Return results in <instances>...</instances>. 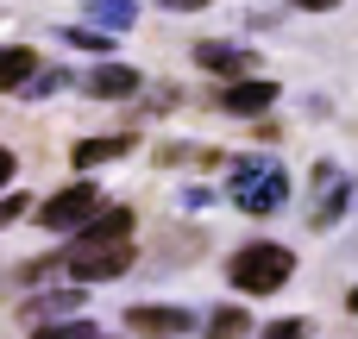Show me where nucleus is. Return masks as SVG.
<instances>
[{
  "instance_id": "dca6fc26",
  "label": "nucleus",
  "mask_w": 358,
  "mask_h": 339,
  "mask_svg": "<svg viewBox=\"0 0 358 339\" xmlns=\"http://www.w3.org/2000/svg\"><path fill=\"white\" fill-rule=\"evenodd\" d=\"M57 88H69L63 69H31V82H25L19 94H25V101H44V94H57Z\"/></svg>"
},
{
  "instance_id": "9d476101",
  "label": "nucleus",
  "mask_w": 358,
  "mask_h": 339,
  "mask_svg": "<svg viewBox=\"0 0 358 339\" xmlns=\"http://www.w3.org/2000/svg\"><path fill=\"white\" fill-rule=\"evenodd\" d=\"M126 239H132V208H101L76 233V245H126Z\"/></svg>"
},
{
  "instance_id": "423d86ee",
  "label": "nucleus",
  "mask_w": 358,
  "mask_h": 339,
  "mask_svg": "<svg viewBox=\"0 0 358 339\" xmlns=\"http://www.w3.org/2000/svg\"><path fill=\"white\" fill-rule=\"evenodd\" d=\"M271 101H277V82H258V75H245V82H227V88L214 94V107H220V113H233V120H258Z\"/></svg>"
},
{
  "instance_id": "f03ea898",
  "label": "nucleus",
  "mask_w": 358,
  "mask_h": 339,
  "mask_svg": "<svg viewBox=\"0 0 358 339\" xmlns=\"http://www.w3.org/2000/svg\"><path fill=\"white\" fill-rule=\"evenodd\" d=\"M289 277H296V258H289L283 245H271V239L239 245V252H233V264H227V283H233L239 296H277Z\"/></svg>"
},
{
  "instance_id": "a211bd4d",
  "label": "nucleus",
  "mask_w": 358,
  "mask_h": 339,
  "mask_svg": "<svg viewBox=\"0 0 358 339\" xmlns=\"http://www.w3.org/2000/svg\"><path fill=\"white\" fill-rule=\"evenodd\" d=\"M63 38H69L76 50H113V38H107V31H76V25H63Z\"/></svg>"
},
{
  "instance_id": "393cba45",
  "label": "nucleus",
  "mask_w": 358,
  "mask_h": 339,
  "mask_svg": "<svg viewBox=\"0 0 358 339\" xmlns=\"http://www.w3.org/2000/svg\"><path fill=\"white\" fill-rule=\"evenodd\" d=\"M94 339H107V333H94Z\"/></svg>"
},
{
  "instance_id": "4468645a",
  "label": "nucleus",
  "mask_w": 358,
  "mask_h": 339,
  "mask_svg": "<svg viewBox=\"0 0 358 339\" xmlns=\"http://www.w3.org/2000/svg\"><path fill=\"white\" fill-rule=\"evenodd\" d=\"M88 19H94L101 31H126V25L138 19V6H132V0H88Z\"/></svg>"
},
{
  "instance_id": "6e6552de",
  "label": "nucleus",
  "mask_w": 358,
  "mask_h": 339,
  "mask_svg": "<svg viewBox=\"0 0 358 339\" xmlns=\"http://www.w3.org/2000/svg\"><path fill=\"white\" fill-rule=\"evenodd\" d=\"M195 63H201L208 75L245 82V69H252V50H239V44H227V38H208V44H195Z\"/></svg>"
},
{
  "instance_id": "f8f14e48",
  "label": "nucleus",
  "mask_w": 358,
  "mask_h": 339,
  "mask_svg": "<svg viewBox=\"0 0 358 339\" xmlns=\"http://www.w3.org/2000/svg\"><path fill=\"white\" fill-rule=\"evenodd\" d=\"M25 315H31V321H44V327H50V321H76V315H82V289H50V296H31V302H25Z\"/></svg>"
},
{
  "instance_id": "0eeeda50",
  "label": "nucleus",
  "mask_w": 358,
  "mask_h": 339,
  "mask_svg": "<svg viewBox=\"0 0 358 339\" xmlns=\"http://www.w3.org/2000/svg\"><path fill=\"white\" fill-rule=\"evenodd\" d=\"M126 327L145 333V339H182L189 327H195V315H189V308H132Z\"/></svg>"
},
{
  "instance_id": "f257e3e1",
  "label": "nucleus",
  "mask_w": 358,
  "mask_h": 339,
  "mask_svg": "<svg viewBox=\"0 0 358 339\" xmlns=\"http://www.w3.org/2000/svg\"><path fill=\"white\" fill-rule=\"evenodd\" d=\"M227 195H233V208L264 220V214H277L289 201V176H283L277 157H233L227 164Z\"/></svg>"
},
{
  "instance_id": "1a4fd4ad",
  "label": "nucleus",
  "mask_w": 358,
  "mask_h": 339,
  "mask_svg": "<svg viewBox=\"0 0 358 339\" xmlns=\"http://www.w3.org/2000/svg\"><path fill=\"white\" fill-rule=\"evenodd\" d=\"M88 94H101V101H126V94H138L145 88V75L132 69V63H101V69H88V82H82Z\"/></svg>"
},
{
  "instance_id": "4be33fe9",
  "label": "nucleus",
  "mask_w": 358,
  "mask_h": 339,
  "mask_svg": "<svg viewBox=\"0 0 358 339\" xmlns=\"http://www.w3.org/2000/svg\"><path fill=\"white\" fill-rule=\"evenodd\" d=\"M289 6H302V13H334L340 0H289Z\"/></svg>"
},
{
  "instance_id": "7ed1b4c3",
  "label": "nucleus",
  "mask_w": 358,
  "mask_h": 339,
  "mask_svg": "<svg viewBox=\"0 0 358 339\" xmlns=\"http://www.w3.org/2000/svg\"><path fill=\"white\" fill-rule=\"evenodd\" d=\"M94 214H101V189H94V182H69V189H57V195L38 208V226H50V233H82Z\"/></svg>"
},
{
  "instance_id": "6ab92c4d",
  "label": "nucleus",
  "mask_w": 358,
  "mask_h": 339,
  "mask_svg": "<svg viewBox=\"0 0 358 339\" xmlns=\"http://www.w3.org/2000/svg\"><path fill=\"white\" fill-rule=\"evenodd\" d=\"M258 339H308V321H271Z\"/></svg>"
},
{
  "instance_id": "412c9836",
  "label": "nucleus",
  "mask_w": 358,
  "mask_h": 339,
  "mask_svg": "<svg viewBox=\"0 0 358 339\" xmlns=\"http://www.w3.org/2000/svg\"><path fill=\"white\" fill-rule=\"evenodd\" d=\"M13 170H19V157H13V151H6V145H0V189H6V182H13Z\"/></svg>"
},
{
  "instance_id": "39448f33",
  "label": "nucleus",
  "mask_w": 358,
  "mask_h": 339,
  "mask_svg": "<svg viewBox=\"0 0 358 339\" xmlns=\"http://www.w3.org/2000/svg\"><path fill=\"white\" fill-rule=\"evenodd\" d=\"M346 208H352V182H346V170L315 164V208H308V226H315V233H327V226H340V220H346Z\"/></svg>"
},
{
  "instance_id": "b1692460",
  "label": "nucleus",
  "mask_w": 358,
  "mask_h": 339,
  "mask_svg": "<svg viewBox=\"0 0 358 339\" xmlns=\"http://www.w3.org/2000/svg\"><path fill=\"white\" fill-rule=\"evenodd\" d=\"M346 308H352V315H358V289H352V296H346Z\"/></svg>"
},
{
  "instance_id": "ddd939ff",
  "label": "nucleus",
  "mask_w": 358,
  "mask_h": 339,
  "mask_svg": "<svg viewBox=\"0 0 358 339\" xmlns=\"http://www.w3.org/2000/svg\"><path fill=\"white\" fill-rule=\"evenodd\" d=\"M31 69H38V57H31L25 44H6V50H0V94H6V88H25Z\"/></svg>"
},
{
  "instance_id": "aec40b11",
  "label": "nucleus",
  "mask_w": 358,
  "mask_h": 339,
  "mask_svg": "<svg viewBox=\"0 0 358 339\" xmlns=\"http://www.w3.org/2000/svg\"><path fill=\"white\" fill-rule=\"evenodd\" d=\"M25 201H31V195H6V201H0V226H13V220L25 214Z\"/></svg>"
},
{
  "instance_id": "20e7f679",
  "label": "nucleus",
  "mask_w": 358,
  "mask_h": 339,
  "mask_svg": "<svg viewBox=\"0 0 358 339\" xmlns=\"http://www.w3.org/2000/svg\"><path fill=\"white\" fill-rule=\"evenodd\" d=\"M63 271H69L76 283H113V277L132 271V239H126V245H76V252L63 258Z\"/></svg>"
},
{
  "instance_id": "2eb2a0df",
  "label": "nucleus",
  "mask_w": 358,
  "mask_h": 339,
  "mask_svg": "<svg viewBox=\"0 0 358 339\" xmlns=\"http://www.w3.org/2000/svg\"><path fill=\"white\" fill-rule=\"evenodd\" d=\"M245 327H252L245 308H220V315H208V339H239Z\"/></svg>"
},
{
  "instance_id": "9b49d317",
  "label": "nucleus",
  "mask_w": 358,
  "mask_h": 339,
  "mask_svg": "<svg viewBox=\"0 0 358 339\" xmlns=\"http://www.w3.org/2000/svg\"><path fill=\"white\" fill-rule=\"evenodd\" d=\"M132 151V132H107V138H82L76 151H69V164L76 170H94V164H113V157H126Z\"/></svg>"
},
{
  "instance_id": "5701e85b",
  "label": "nucleus",
  "mask_w": 358,
  "mask_h": 339,
  "mask_svg": "<svg viewBox=\"0 0 358 339\" xmlns=\"http://www.w3.org/2000/svg\"><path fill=\"white\" fill-rule=\"evenodd\" d=\"M170 13H201V6H214V0H164Z\"/></svg>"
},
{
  "instance_id": "f3484780",
  "label": "nucleus",
  "mask_w": 358,
  "mask_h": 339,
  "mask_svg": "<svg viewBox=\"0 0 358 339\" xmlns=\"http://www.w3.org/2000/svg\"><path fill=\"white\" fill-rule=\"evenodd\" d=\"M31 339H94V327H88V321L76 315V321H50V327H38Z\"/></svg>"
}]
</instances>
